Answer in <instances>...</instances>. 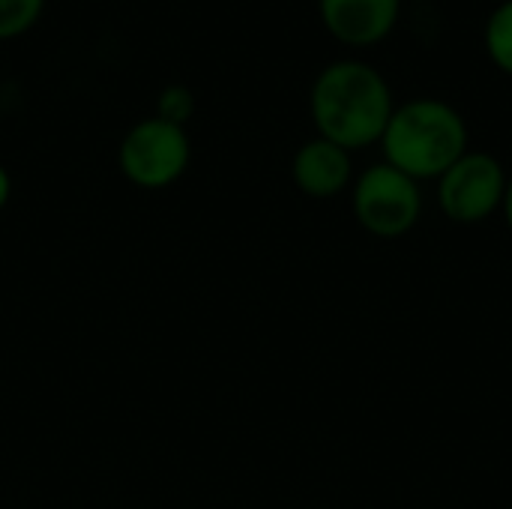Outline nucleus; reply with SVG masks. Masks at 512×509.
Returning <instances> with one entry per match:
<instances>
[{"mask_svg": "<svg viewBox=\"0 0 512 509\" xmlns=\"http://www.w3.org/2000/svg\"><path fill=\"white\" fill-rule=\"evenodd\" d=\"M501 213L507 219V228L512 231V177L507 180V192H504V204H501Z\"/></svg>", "mask_w": 512, "mask_h": 509, "instance_id": "f8f14e48", "label": "nucleus"}, {"mask_svg": "<svg viewBox=\"0 0 512 509\" xmlns=\"http://www.w3.org/2000/svg\"><path fill=\"white\" fill-rule=\"evenodd\" d=\"M294 186L309 198H336L354 183V162L351 153L321 135L300 144L291 159Z\"/></svg>", "mask_w": 512, "mask_h": 509, "instance_id": "0eeeda50", "label": "nucleus"}, {"mask_svg": "<svg viewBox=\"0 0 512 509\" xmlns=\"http://www.w3.org/2000/svg\"><path fill=\"white\" fill-rule=\"evenodd\" d=\"M483 45L495 69L504 75H512V0H501L483 27Z\"/></svg>", "mask_w": 512, "mask_h": 509, "instance_id": "6e6552de", "label": "nucleus"}, {"mask_svg": "<svg viewBox=\"0 0 512 509\" xmlns=\"http://www.w3.org/2000/svg\"><path fill=\"white\" fill-rule=\"evenodd\" d=\"M396 111L390 81L366 60L327 63L309 90V114L321 138L348 153L381 144V135Z\"/></svg>", "mask_w": 512, "mask_h": 509, "instance_id": "f257e3e1", "label": "nucleus"}, {"mask_svg": "<svg viewBox=\"0 0 512 509\" xmlns=\"http://www.w3.org/2000/svg\"><path fill=\"white\" fill-rule=\"evenodd\" d=\"M324 30L348 48H375L399 24L402 0H318Z\"/></svg>", "mask_w": 512, "mask_h": 509, "instance_id": "423d86ee", "label": "nucleus"}, {"mask_svg": "<svg viewBox=\"0 0 512 509\" xmlns=\"http://www.w3.org/2000/svg\"><path fill=\"white\" fill-rule=\"evenodd\" d=\"M9 198H12V177H9V171L0 165V213H3V207L9 204Z\"/></svg>", "mask_w": 512, "mask_h": 509, "instance_id": "9b49d317", "label": "nucleus"}, {"mask_svg": "<svg viewBox=\"0 0 512 509\" xmlns=\"http://www.w3.org/2000/svg\"><path fill=\"white\" fill-rule=\"evenodd\" d=\"M468 123L459 108L444 99H408L396 105L384 135L381 150L384 162L402 174L423 180H438L468 147Z\"/></svg>", "mask_w": 512, "mask_h": 509, "instance_id": "f03ea898", "label": "nucleus"}, {"mask_svg": "<svg viewBox=\"0 0 512 509\" xmlns=\"http://www.w3.org/2000/svg\"><path fill=\"white\" fill-rule=\"evenodd\" d=\"M192 162V141L186 126H174L162 117L138 120L117 147V165L123 177L138 189H165L177 183Z\"/></svg>", "mask_w": 512, "mask_h": 509, "instance_id": "20e7f679", "label": "nucleus"}, {"mask_svg": "<svg viewBox=\"0 0 512 509\" xmlns=\"http://www.w3.org/2000/svg\"><path fill=\"white\" fill-rule=\"evenodd\" d=\"M195 114V96L189 87L183 84H168L159 90L156 96V117L174 123V126H186V120Z\"/></svg>", "mask_w": 512, "mask_h": 509, "instance_id": "9d476101", "label": "nucleus"}, {"mask_svg": "<svg viewBox=\"0 0 512 509\" xmlns=\"http://www.w3.org/2000/svg\"><path fill=\"white\" fill-rule=\"evenodd\" d=\"M45 12V0H0V42L18 39L36 27Z\"/></svg>", "mask_w": 512, "mask_h": 509, "instance_id": "1a4fd4ad", "label": "nucleus"}, {"mask_svg": "<svg viewBox=\"0 0 512 509\" xmlns=\"http://www.w3.org/2000/svg\"><path fill=\"white\" fill-rule=\"evenodd\" d=\"M351 207L363 231L381 240H396L420 222L423 192L414 177L378 162L351 183Z\"/></svg>", "mask_w": 512, "mask_h": 509, "instance_id": "7ed1b4c3", "label": "nucleus"}, {"mask_svg": "<svg viewBox=\"0 0 512 509\" xmlns=\"http://www.w3.org/2000/svg\"><path fill=\"white\" fill-rule=\"evenodd\" d=\"M507 180L498 156L468 150L438 177V207L456 225H480L501 210Z\"/></svg>", "mask_w": 512, "mask_h": 509, "instance_id": "39448f33", "label": "nucleus"}]
</instances>
